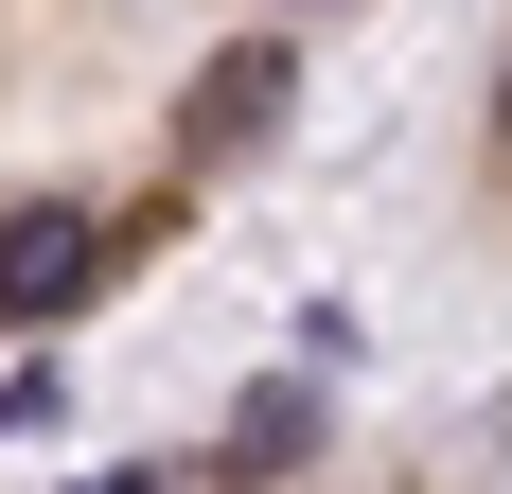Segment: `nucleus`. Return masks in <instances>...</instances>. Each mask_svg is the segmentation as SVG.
Masks as SVG:
<instances>
[{"label": "nucleus", "instance_id": "f257e3e1", "mask_svg": "<svg viewBox=\"0 0 512 494\" xmlns=\"http://www.w3.org/2000/svg\"><path fill=\"white\" fill-rule=\"evenodd\" d=\"M89 283H106V212H71V195L0 212V318H71Z\"/></svg>", "mask_w": 512, "mask_h": 494}, {"label": "nucleus", "instance_id": "f03ea898", "mask_svg": "<svg viewBox=\"0 0 512 494\" xmlns=\"http://www.w3.org/2000/svg\"><path fill=\"white\" fill-rule=\"evenodd\" d=\"M283 89H301V53H283V36L212 53V71H195V106H177V159H248L265 124H283Z\"/></svg>", "mask_w": 512, "mask_h": 494}, {"label": "nucleus", "instance_id": "7ed1b4c3", "mask_svg": "<svg viewBox=\"0 0 512 494\" xmlns=\"http://www.w3.org/2000/svg\"><path fill=\"white\" fill-rule=\"evenodd\" d=\"M301 442H318L301 389H248V406H230V459H301Z\"/></svg>", "mask_w": 512, "mask_h": 494}, {"label": "nucleus", "instance_id": "20e7f679", "mask_svg": "<svg viewBox=\"0 0 512 494\" xmlns=\"http://www.w3.org/2000/svg\"><path fill=\"white\" fill-rule=\"evenodd\" d=\"M495 142H512V89H495Z\"/></svg>", "mask_w": 512, "mask_h": 494}]
</instances>
